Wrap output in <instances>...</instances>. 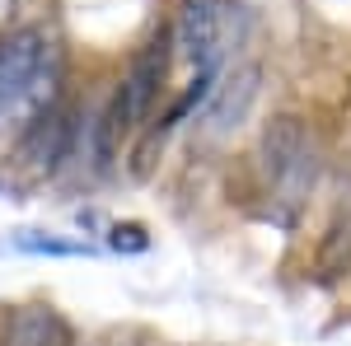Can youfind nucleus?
Segmentation results:
<instances>
[{
	"mask_svg": "<svg viewBox=\"0 0 351 346\" xmlns=\"http://www.w3.org/2000/svg\"><path fill=\"white\" fill-rule=\"evenodd\" d=\"M169 66H173V33L160 28V33L136 52L132 71L122 75L108 112H104V145H112L117 136H136L145 122H150V112H155V103H160V94H164V84H169Z\"/></svg>",
	"mask_w": 351,
	"mask_h": 346,
	"instance_id": "obj_1",
	"label": "nucleus"
},
{
	"mask_svg": "<svg viewBox=\"0 0 351 346\" xmlns=\"http://www.w3.org/2000/svg\"><path fill=\"white\" fill-rule=\"evenodd\" d=\"M258 160H263L267 183L281 197H295V192H304L314 183V145H309V132H304V122L295 112H276L263 127Z\"/></svg>",
	"mask_w": 351,
	"mask_h": 346,
	"instance_id": "obj_2",
	"label": "nucleus"
},
{
	"mask_svg": "<svg viewBox=\"0 0 351 346\" xmlns=\"http://www.w3.org/2000/svg\"><path fill=\"white\" fill-rule=\"evenodd\" d=\"M80 132V112L75 103H47L33 112V122L24 127L19 145H14V164L28 173H56Z\"/></svg>",
	"mask_w": 351,
	"mask_h": 346,
	"instance_id": "obj_3",
	"label": "nucleus"
},
{
	"mask_svg": "<svg viewBox=\"0 0 351 346\" xmlns=\"http://www.w3.org/2000/svg\"><path fill=\"white\" fill-rule=\"evenodd\" d=\"M43 66H47V33L38 24L0 33V117H10L33 94Z\"/></svg>",
	"mask_w": 351,
	"mask_h": 346,
	"instance_id": "obj_4",
	"label": "nucleus"
},
{
	"mask_svg": "<svg viewBox=\"0 0 351 346\" xmlns=\"http://www.w3.org/2000/svg\"><path fill=\"white\" fill-rule=\"evenodd\" d=\"M220 38H225V0H183L178 47L197 71H216Z\"/></svg>",
	"mask_w": 351,
	"mask_h": 346,
	"instance_id": "obj_5",
	"label": "nucleus"
},
{
	"mask_svg": "<svg viewBox=\"0 0 351 346\" xmlns=\"http://www.w3.org/2000/svg\"><path fill=\"white\" fill-rule=\"evenodd\" d=\"M0 346H75V328L47 304H19L0 319Z\"/></svg>",
	"mask_w": 351,
	"mask_h": 346,
	"instance_id": "obj_6",
	"label": "nucleus"
},
{
	"mask_svg": "<svg viewBox=\"0 0 351 346\" xmlns=\"http://www.w3.org/2000/svg\"><path fill=\"white\" fill-rule=\"evenodd\" d=\"M258 80H263V71L258 66H243L239 75L211 99V132H234L243 117H248V108L258 99Z\"/></svg>",
	"mask_w": 351,
	"mask_h": 346,
	"instance_id": "obj_7",
	"label": "nucleus"
}]
</instances>
